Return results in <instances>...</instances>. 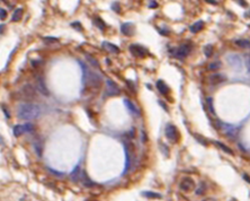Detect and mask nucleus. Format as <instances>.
<instances>
[{
	"instance_id": "23",
	"label": "nucleus",
	"mask_w": 250,
	"mask_h": 201,
	"mask_svg": "<svg viewBox=\"0 0 250 201\" xmlns=\"http://www.w3.org/2000/svg\"><path fill=\"white\" fill-rule=\"evenodd\" d=\"M221 68V62L220 61H215V62H212V63H210V66L207 67V69L210 71H215L217 70V69Z\"/></svg>"
},
{
	"instance_id": "5",
	"label": "nucleus",
	"mask_w": 250,
	"mask_h": 201,
	"mask_svg": "<svg viewBox=\"0 0 250 201\" xmlns=\"http://www.w3.org/2000/svg\"><path fill=\"white\" fill-rule=\"evenodd\" d=\"M34 130V126L32 123H25V124H17L14 127V135L16 137H19L24 133L32 132Z\"/></svg>"
},
{
	"instance_id": "7",
	"label": "nucleus",
	"mask_w": 250,
	"mask_h": 201,
	"mask_svg": "<svg viewBox=\"0 0 250 201\" xmlns=\"http://www.w3.org/2000/svg\"><path fill=\"white\" fill-rule=\"evenodd\" d=\"M106 93H107L108 96H117V95H120V93H121L120 87H118L113 80H111V79H107V80H106Z\"/></svg>"
},
{
	"instance_id": "9",
	"label": "nucleus",
	"mask_w": 250,
	"mask_h": 201,
	"mask_svg": "<svg viewBox=\"0 0 250 201\" xmlns=\"http://www.w3.org/2000/svg\"><path fill=\"white\" fill-rule=\"evenodd\" d=\"M195 188V182L194 180L191 179V177H185V179L182 180L180 182V189L185 192H189L191 190H194Z\"/></svg>"
},
{
	"instance_id": "17",
	"label": "nucleus",
	"mask_w": 250,
	"mask_h": 201,
	"mask_svg": "<svg viewBox=\"0 0 250 201\" xmlns=\"http://www.w3.org/2000/svg\"><path fill=\"white\" fill-rule=\"evenodd\" d=\"M228 61L229 63L231 65V67H237V66H240L241 65V59L240 57L237 56V54H232V56H229L228 57Z\"/></svg>"
},
{
	"instance_id": "20",
	"label": "nucleus",
	"mask_w": 250,
	"mask_h": 201,
	"mask_svg": "<svg viewBox=\"0 0 250 201\" xmlns=\"http://www.w3.org/2000/svg\"><path fill=\"white\" fill-rule=\"evenodd\" d=\"M22 15H23V9L22 8H17L14 11V15H12V22H19L20 18H22Z\"/></svg>"
},
{
	"instance_id": "21",
	"label": "nucleus",
	"mask_w": 250,
	"mask_h": 201,
	"mask_svg": "<svg viewBox=\"0 0 250 201\" xmlns=\"http://www.w3.org/2000/svg\"><path fill=\"white\" fill-rule=\"evenodd\" d=\"M142 194L144 195V197H147V198H151V199H160L161 198V194L156 193V192H151V191L143 192Z\"/></svg>"
},
{
	"instance_id": "29",
	"label": "nucleus",
	"mask_w": 250,
	"mask_h": 201,
	"mask_svg": "<svg viewBox=\"0 0 250 201\" xmlns=\"http://www.w3.org/2000/svg\"><path fill=\"white\" fill-rule=\"evenodd\" d=\"M157 7H158V3L155 0H151V1L149 2V8H157Z\"/></svg>"
},
{
	"instance_id": "35",
	"label": "nucleus",
	"mask_w": 250,
	"mask_h": 201,
	"mask_svg": "<svg viewBox=\"0 0 250 201\" xmlns=\"http://www.w3.org/2000/svg\"><path fill=\"white\" fill-rule=\"evenodd\" d=\"M3 144V139H2V137L0 136V145H2Z\"/></svg>"
},
{
	"instance_id": "27",
	"label": "nucleus",
	"mask_w": 250,
	"mask_h": 201,
	"mask_svg": "<svg viewBox=\"0 0 250 201\" xmlns=\"http://www.w3.org/2000/svg\"><path fill=\"white\" fill-rule=\"evenodd\" d=\"M6 18H7V11L5 9H2V8H0V19L3 21V19Z\"/></svg>"
},
{
	"instance_id": "14",
	"label": "nucleus",
	"mask_w": 250,
	"mask_h": 201,
	"mask_svg": "<svg viewBox=\"0 0 250 201\" xmlns=\"http://www.w3.org/2000/svg\"><path fill=\"white\" fill-rule=\"evenodd\" d=\"M124 104H125V106H126V108L129 110V111L132 113L133 115H139L140 114V111H139V108L136 107L134 104H133L132 102H131L130 99H127V98H125L124 99Z\"/></svg>"
},
{
	"instance_id": "22",
	"label": "nucleus",
	"mask_w": 250,
	"mask_h": 201,
	"mask_svg": "<svg viewBox=\"0 0 250 201\" xmlns=\"http://www.w3.org/2000/svg\"><path fill=\"white\" fill-rule=\"evenodd\" d=\"M215 144L217 146H219L220 148L222 149V150H224V152L226 153V154H230V155H233V150H232V149H230V148H228V147H226V145H224V144H222V142H220V141H215Z\"/></svg>"
},
{
	"instance_id": "16",
	"label": "nucleus",
	"mask_w": 250,
	"mask_h": 201,
	"mask_svg": "<svg viewBox=\"0 0 250 201\" xmlns=\"http://www.w3.org/2000/svg\"><path fill=\"white\" fill-rule=\"evenodd\" d=\"M204 22L203 21H197L196 23H194V24L191 26V33H198V32H201L202 30L204 28Z\"/></svg>"
},
{
	"instance_id": "1",
	"label": "nucleus",
	"mask_w": 250,
	"mask_h": 201,
	"mask_svg": "<svg viewBox=\"0 0 250 201\" xmlns=\"http://www.w3.org/2000/svg\"><path fill=\"white\" fill-rule=\"evenodd\" d=\"M17 114L23 120H33L41 114V107L33 103H23L18 106Z\"/></svg>"
},
{
	"instance_id": "33",
	"label": "nucleus",
	"mask_w": 250,
	"mask_h": 201,
	"mask_svg": "<svg viewBox=\"0 0 250 201\" xmlns=\"http://www.w3.org/2000/svg\"><path fill=\"white\" fill-rule=\"evenodd\" d=\"M247 67H248V71L250 72V56H248L247 58Z\"/></svg>"
},
{
	"instance_id": "25",
	"label": "nucleus",
	"mask_w": 250,
	"mask_h": 201,
	"mask_svg": "<svg viewBox=\"0 0 250 201\" xmlns=\"http://www.w3.org/2000/svg\"><path fill=\"white\" fill-rule=\"evenodd\" d=\"M206 101H207L206 103H207V106H208L210 112L212 114H215V111H214V107H213V98H212V97H208Z\"/></svg>"
},
{
	"instance_id": "10",
	"label": "nucleus",
	"mask_w": 250,
	"mask_h": 201,
	"mask_svg": "<svg viewBox=\"0 0 250 201\" xmlns=\"http://www.w3.org/2000/svg\"><path fill=\"white\" fill-rule=\"evenodd\" d=\"M36 88L42 95H45V96L50 95V92L49 89H47V86H46V84H45V80H44L43 77H38L36 79Z\"/></svg>"
},
{
	"instance_id": "32",
	"label": "nucleus",
	"mask_w": 250,
	"mask_h": 201,
	"mask_svg": "<svg viewBox=\"0 0 250 201\" xmlns=\"http://www.w3.org/2000/svg\"><path fill=\"white\" fill-rule=\"evenodd\" d=\"M205 1H207V2L211 3V5H217V1H216V0H205Z\"/></svg>"
},
{
	"instance_id": "19",
	"label": "nucleus",
	"mask_w": 250,
	"mask_h": 201,
	"mask_svg": "<svg viewBox=\"0 0 250 201\" xmlns=\"http://www.w3.org/2000/svg\"><path fill=\"white\" fill-rule=\"evenodd\" d=\"M235 44H237L239 48H242V49H249V48H250V41L246 40V39H242V40H237V41H235Z\"/></svg>"
},
{
	"instance_id": "3",
	"label": "nucleus",
	"mask_w": 250,
	"mask_h": 201,
	"mask_svg": "<svg viewBox=\"0 0 250 201\" xmlns=\"http://www.w3.org/2000/svg\"><path fill=\"white\" fill-rule=\"evenodd\" d=\"M217 129H221L222 132L228 136L230 139H235V137L237 136V132H238V129L232 126V124H228V123H222L217 121Z\"/></svg>"
},
{
	"instance_id": "4",
	"label": "nucleus",
	"mask_w": 250,
	"mask_h": 201,
	"mask_svg": "<svg viewBox=\"0 0 250 201\" xmlns=\"http://www.w3.org/2000/svg\"><path fill=\"white\" fill-rule=\"evenodd\" d=\"M191 52V45L188 43H185L177 48L176 51L173 52V56L176 57V58H178V59H184V58H186Z\"/></svg>"
},
{
	"instance_id": "13",
	"label": "nucleus",
	"mask_w": 250,
	"mask_h": 201,
	"mask_svg": "<svg viewBox=\"0 0 250 201\" xmlns=\"http://www.w3.org/2000/svg\"><path fill=\"white\" fill-rule=\"evenodd\" d=\"M81 177H82V171H81L80 166H77L70 174V179H71L72 182H79Z\"/></svg>"
},
{
	"instance_id": "28",
	"label": "nucleus",
	"mask_w": 250,
	"mask_h": 201,
	"mask_svg": "<svg viewBox=\"0 0 250 201\" xmlns=\"http://www.w3.org/2000/svg\"><path fill=\"white\" fill-rule=\"evenodd\" d=\"M112 9L114 10V11H116V12H120L121 11V7H120V5H118L117 2H114L113 5H112Z\"/></svg>"
},
{
	"instance_id": "37",
	"label": "nucleus",
	"mask_w": 250,
	"mask_h": 201,
	"mask_svg": "<svg viewBox=\"0 0 250 201\" xmlns=\"http://www.w3.org/2000/svg\"><path fill=\"white\" fill-rule=\"evenodd\" d=\"M3 1H6V0H3Z\"/></svg>"
},
{
	"instance_id": "12",
	"label": "nucleus",
	"mask_w": 250,
	"mask_h": 201,
	"mask_svg": "<svg viewBox=\"0 0 250 201\" xmlns=\"http://www.w3.org/2000/svg\"><path fill=\"white\" fill-rule=\"evenodd\" d=\"M226 76H223L222 74H213L210 76L208 81H210V84H212V85H219V84H221L222 81L226 80Z\"/></svg>"
},
{
	"instance_id": "26",
	"label": "nucleus",
	"mask_w": 250,
	"mask_h": 201,
	"mask_svg": "<svg viewBox=\"0 0 250 201\" xmlns=\"http://www.w3.org/2000/svg\"><path fill=\"white\" fill-rule=\"evenodd\" d=\"M94 23H95V25H97L100 30H103V28L105 27V23L103 22V19L100 18H96L95 21H94Z\"/></svg>"
},
{
	"instance_id": "8",
	"label": "nucleus",
	"mask_w": 250,
	"mask_h": 201,
	"mask_svg": "<svg viewBox=\"0 0 250 201\" xmlns=\"http://www.w3.org/2000/svg\"><path fill=\"white\" fill-rule=\"evenodd\" d=\"M130 51L133 56L136 57V58H144L148 54V50L145 49V48L141 47V45H138V44H132L130 47Z\"/></svg>"
},
{
	"instance_id": "11",
	"label": "nucleus",
	"mask_w": 250,
	"mask_h": 201,
	"mask_svg": "<svg viewBox=\"0 0 250 201\" xmlns=\"http://www.w3.org/2000/svg\"><path fill=\"white\" fill-rule=\"evenodd\" d=\"M121 32L126 36H132L134 34V25L132 23H125V24L122 25Z\"/></svg>"
},
{
	"instance_id": "15",
	"label": "nucleus",
	"mask_w": 250,
	"mask_h": 201,
	"mask_svg": "<svg viewBox=\"0 0 250 201\" xmlns=\"http://www.w3.org/2000/svg\"><path fill=\"white\" fill-rule=\"evenodd\" d=\"M157 88L158 90L160 92L162 95H167V94L169 93V87L167 86V84L162 80H158L157 81Z\"/></svg>"
},
{
	"instance_id": "18",
	"label": "nucleus",
	"mask_w": 250,
	"mask_h": 201,
	"mask_svg": "<svg viewBox=\"0 0 250 201\" xmlns=\"http://www.w3.org/2000/svg\"><path fill=\"white\" fill-rule=\"evenodd\" d=\"M103 47L105 48L107 51H109V52H112V53H118V52H120V49H118L116 45H114V44H112V43H108V42H104V43H103Z\"/></svg>"
},
{
	"instance_id": "31",
	"label": "nucleus",
	"mask_w": 250,
	"mask_h": 201,
	"mask_svg": "<svg viewBox=\"0 0 250 201\" xmlns=\"http://www.w3.org/2000/svg\"><path fill=\"white\" fill-rule=\"evenodd\" d=\"M237 1H239V3H240L241 6L247 7V2H246V1H244V0H237Z\"/></svg>"
},
{
	"instance_id": "34",
	"label": "nucleus",
	"mask_w": 250,
	"mask_h": 201,
	"mask_svg": "<svg viewBox=\"0 0 250 201\" xmlns=\"http://www.w3.org/2000/svg\"><path fill=\"white\" fill-rule=\"evenodd\" d=\"M3 27H5V26H3L2 24L0 25V33H2V31H3Z\"/></svg>"
},
{
	"instance_id": "30",
	"label": "nucleus",
	"mask_w": 250,
	"mask_h": 201,
	"mask_svg": "<svg viewBox=\"0 0 250 201\" xmlns=\"http://www.w3.org/2000/svg\"><path fill=\"white\" fill-rule=\"evenodd\" d=\"M72 26L73 27H78V31H81V26L79 23H72Z\"/></svg>"
},
{
	"instance_id": "6",
	"label": "nucleus",
	"mask_w": 250,
	"mask_h": 201,
	"mask_svg": "<svg viewBox=\"0 0 250 201\" xmlns=\"http://www.w3.org/2000/svg\"><path fill=\"white\" fill-rule=\"evenodd\" d=\"M164 133H166V137L168 138V140L171 142H177L179 139V133L177 131V128L173 124H168L166 127V130H164Z\"/></svg>"
},
{
	"instance_id": "24",
	"label": "nucleus",
	"mask_w": 250,
	"mask_h": 201,
	"mask_svg": "<svg viewBox=\"0 0 250 201\" xmlns=\"http://www.w3.org/2000/svg\"><path fill=\"white\" fill-rule=\"evenodd\" d=\"M204 53H205V56H206L207 58L212 57V53H213V47H212L211 44H208V45H206V47H204Z\"/></svg>"
},
{
	"instance_id": "36",
	"label": "nucleus",
	"mask_w": 250,
	"mask_h": 201,
	"mask_svg": "<svg viewBox=\"0 0 250 201\" xmlns=\"http://www.w3.org/2000/svg\"><path fill=\"white\" fill-rule=\"evenodd\" d=\"M244 179H246V180H247V181H248V182H249V183H250V177H248V176H247V175H244Z\"/></svg>"
},
{
	"instance_id": "2",
	"label": "nucleus",
	"mask_w": 250,
	"mask_h": 201,
	"mask_svg": "<svg viewBox=\"0 0 250 201\" xmlns=\"http://www.w3.org/2000/svg\"><path fill=\"white\" fill-rule=\"evenodd\" d=\"M82 70H83V80L86 84L89 85H94V86H98L100 83V77L98 75L93 72L86 65H82Z\"/></svg>"
}]
</instances>
